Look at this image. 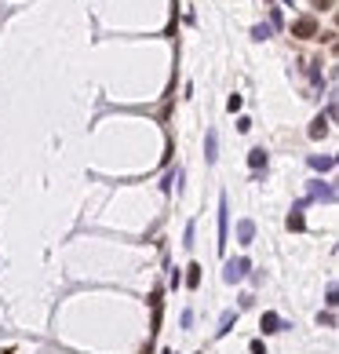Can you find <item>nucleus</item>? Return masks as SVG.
Instances as JSON below:
<instances>
[{
	"label": "nucleus",
	"instance_id": "obj_7",
	"mask_svg": "<svg viewBox=\"0 0 339 354\" xmlns=\"http://www.w3.org/2000/svg\"><path fill=\"white\" fill-rule=\"evenodd\" d=\"M252 237H256V223H252V219H241V223H237V241H241V245H252Z\"/></svg>",
	"mask_w": 339,
	"mask_h": 354
},
{
	"label": "nucleus",
	"instance_id": "obj_11",
	"mask_svg": "<svg viewBox=\"0 0 339 354\" xmlns=\"http://www.w3.org/2000/svg\"><path fill=\"white\" fill-rule=\"evenodd\" d=\"M303 227H306L303 212H299V208H292V212H288V230H303Z\"/></svg>",
	"mask_w": 339,
	"mask_h": 354
},
{
	"label": "nucleus",
	"instance_id": "obj_1",
	"mask_svg": "<svg viewBox=\"0 0 339 354\" xmlns=\"http://www.w3.org/2000/svg\"><path fill=\"white\" fill-rule=\"evenodd\" d=\"M292 37H299V40H314V37H321L317 18H314V15H299L296 22H292Z\"/></svg>",
	"mask_w": 339,
	"mask_h": 354
},
{
	"label": "nucleus",
	"instance_id": "obj_5",
	"mask_svg": "<svg viewBox=\"0 0 339 354\" xmlns=\"http://www.w3.org/2000/svg\"><path fill=\"white\" fill-rule=\"evenodd\" d=\"M259 329H263V336H270V332H281V318H277L274 311H266V314L259 318Z\"/></svg>",
	"mask_w": 339,
	"mask_h": 354
},
{
	"label": "nucleus",
	"instance_id": "obj_16",
	"mask_svg": "<svg viewBox=\"0 0 339 354\" xmlns=\"http://www.w3.org/2000/svg\"><path fill=\"white\" fill-rule=\"evenodd\" d=\"M183 245H186V248H193V223L186 227V234H183Z\"/></svg>",
	"mask_w": 339,
	"mask_h": 354
},
{
	"label": "nucleus",
	"instance_id": "obj_12",
	"mask_svg": "<svg viewBox=\"0 0 339 354\" xmlns=\"http://www.w3.org/2000/svg\"><path fill=\"white\" fill-rule=\"evenodd\" d=\"M310 164L317 172H328V168H336V157H310Z\"/></svg>",
	"mask_w": 339,
	"mask_h": 354
},
{
	"label": "nucleus",
	"instance_id": "obj_8",
	"mask_svg": "<svg viewBox=\"0 0 339 354\" xmlns=\"http://www.w3.org/2000/svg\"><path fill=\"white\" fill-rule=\"evenodd\" d=\"M248 164H252L256 172H259V168H266V150H263V146H256V150L248 154Z\"/></svg>",
	"mask_w": 339,
	"mask_h": 354
},
{
	"label": "nucleus",
	"instance_id": "obj_14",
	"mask_svg": "<svg viewBox=\"0 0 339 354\" xmlns=\"http://www.w3.org/2000/svg\"><path fill=\"white\" fill-rule=\"evenodd\" d=\"M241 102H244L241 95H230V102H226V110H230V114H237V110H241Z\"/></svg>",
	"mask_w": 339,
	"mask_h": 354
},
{
	"label": "nucleus",
	"instance_id": "obj_15",
	"mask_svg": "<svg viewBox=\"0 0 339 354\" xmlns=\"http://www.w3.org/2000/svg\"><path fill=\"white\" fill-rule=\"evenodd\" d=\"M252 37H256V40H266V37H270V26H256V30H252Z\"/></svg>",
	"mask_w": 339,
	"mask_h": 354
},
{
	"label": "nucleus",
	"instance_id": "obj_9",
	"mask_svg": "<svg viewBox=\"0 0 339 354\" xmlns=\"http://www.w3.org/2000/svg\"><path fill=\"white\" fill-rule=\"evenodd\" d=\"M233 321H237V311H226V314H223V321H219V329H215V332H219V336H226V332L233 329Z\"/></svg>",
	"mask_w": 339,
	"mask_h": 354
},
{
	"label": "nucleus",
	"instance_id": "obj_13",
	"mask_svg": "<svg viewBox=\"0 0 339 354\" xmlns=\"http://www.w3.org/2000/svg\"><path fill=\"white\" fill-rule=\"evenodd\" d=\"M186 270H190V274H186V285H190V288H197V285H201V267H197V263H190Z\"/></svg>",
	"mask_w": 339,
	"mask_h": 354
},
{
	"label": "nucleus",
	"instance_id": "obj_17",
	"mask_svg": "<svg viewBox=\"0 0 339 354\" xmlns=\"http://www.w3.org/2000/svg\"><path fill=\"white\" fill-rule=\"evenodd\" d=\"M252 354H266V347H263V340H252V347H248Z\"/></svg>",
	"mask_w": 339,
	"mask_h": 354
},
{
	"label": "nucleus",
	"instance_id": "obj_18",
	"mask_svg": "<svg viewBox=\"0 0 339 354\" xmlns=\"http://www.w3.org/2000/svg\"><path fill=\"white\" fill-rule=\"evenodd\" d=\"M314 4L321 7V11H332V4H336V0H314Z\"/></svg>",
	"mask_w": 339,
	"mask_h": 354
},
{
	"label": "nucleus",
	"instance_id": "obj_6",
	"mask_svg": "<svg viewBox=\"0 0 339 354\" xmlns=\"http://www.w3.org/2000/svg\"><path fill=\"white\" fill-rule=\"evenodd\" d=\"M310 197H321V201H336V186H328V183H321V179H317L314 186H310Z\"/></svg>",
	"mask_w": 339,
	"mask_h": 354
},
{
	"label": "nucleus",
	"instance_id": "obj_3",
	"mask_svg": "<svg viewBox=\"0 0 339 354\" xmlns=\"http://www.w3.org/2000/svg\"><path fill=\"white\" fill-rule=\"evenodd\" d=\"M226 241H230V201H226V194H223L219 197V241H215L219 252L226 248Z\"/></svg>",
	"mask_w": 339,
	"mask_h": 354
},
{
	"label": "nucleus",
	"instance_id": "obj_2",
	"mask_svg": "<svg viewBox=\"0 0 339 354\" xmlns=\"http://www.w3.org/2000/svg\"><path fill=\"white\" fill-rule=\"evenodd\" d=\"M248 270H252V263H248V259H230V263H226L223 267V281L226 285H237V281H244V277H248Z\"/></svg>",
	"mask_w": 339,
	"mask_h": 354
},
{
	"label": "nucleus",
	"instance_id": "obj_10",
	"mask_svg": "<svg viewBox=\"0 0 339 354\" xmlns=\"http://www.w3.org/2000/svg\"><path fill=\"white\" fill-rule=\"evenodd\" d=\"M325 135H328V120L317 117L314 124H310V139H325Z\"/></svg>",
	"mask_w": 339,
	"mask_h": 354
},
{
	"label": "nucleus",
	"instance_id": "obj_4",
	"mask_svg": "<svg viewBox=\"0 0 339 354\" xmlns=\"http://www.w3.org/2000/svg\"><path fill=\"white\" fill-rule=\"evenodd\" d=\"M215 157H219V135H215V128H208V135H204V161L215 164Z\"/></svg>",
	"mask_w": 339,
	"mask_h": 354
}]
</instances>
